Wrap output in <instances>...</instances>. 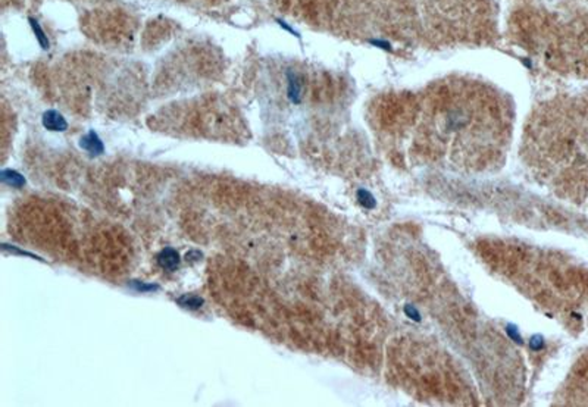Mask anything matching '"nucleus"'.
I'll return each mask as SVG.
<instances>
[{"instance_id":"obj_2","label":"nucleus","mask_w":588,"mask_h":407,"mask_svg":"<svg viewBox=\"0 0 588 407\" xmlns=\"http://www.w3.org/2000/svg\"><path fill=\"white\" fill-rule=\"evenodd\" d=\"M41 122H43V127L46 128V129H49V131H53V132H64L68 128V122L64 118V115L59 114L55 109L46 111L43 114Z\"/></svg>"},{"instance_id":"obj_7","label":"nucleus","mask_w":588,"mask_h":407,"mask_svg":"<svg viewBox=\"0 0 588 407\" xmlns=\"http://www.w3.org/2000/svg\"><path fill=\"white\" fill-rule=\"evenodd\" d=\"M28 22H30V26H31L34 36L37 38L39 44L41 46V49H43V50H49V47H50V41H49V38L46 36L44 30H43L41 25L39 24V21L34 19V18H28Z\"/></svg>"},{"instance_id":"obj_6","label":"nucleus","mask_w":588,"mask_h":407,"mask_svg":"<svg viewBox=\"0 0 588 407\" xmlns=\"http://www.w3.org/2000/svg\"><path fill=\"white\" fill-rule=\"evenodd\" d=\"M177 303H178L182 309H189V310H197L203 306V299L200 295H196V294H182L181 297L177 299Z\"/></svg>"},{"instance_id":"obj_9","label":"nucleus","mask_w":588,"mask_h":407,"mask_svg":"<svg viewBox=\"0 0 588 407\" xmlns=\"http://www.w3.org/2000/svg\"><path fill=\"white\" fill-rule=\"evenodd\" d=\"M131 287L140 293H149V291H157L159 290V285H153V284H146V282H140V281H131Z\"/></svg>"},{"instance_id":"obj_8","label":"nucleus","mask_w":588,"mask_h":407,"mask_svg":"<svg viewBox=\"0 0 588 407\" xmlns=\"http://www.w3.org/2000/svg\"><path fill=\"white\" fill-rule=\"evenodd\" d=\"M300 91H302V86H300V81L297 75L294 74H288V97L293 103L300 102Z\"/></svg>"},{"instance_id":"obj_4","label":"nucleus","mask_w":588,"mask_h":407,"mask_svg":"<svg viewBox=\"0 0 588 407\" xmlns=\"http://www.w3.org/2000/svg\"><path fill=\"white\" fill-rule=\"evenodd\" d=\"M179 262H181V259H179L178 252L172 247H165L157 255V265L168 272L177 270V267L179 266Z\"/></svg>"},{"instance_id":"obj_3","label":"nucleus","mask_w":588,"mask_h":407,"mask_svg":"<svg viewBox=\"0 0 588 407\" xmlns=\"http://www.w3.org/2000/svg\"><path fill=\"white\" fill-rule=\"evenodd\" d=\"M79 147L84 149L86 152H89L91 156H99L104 152V146H103V141L100 140V137L97 135V132H94L93 129L89 131L86 135L81 137L79 140Z\"/></svg>"},{"instance_id":"obj_5","label":"nucleus","mask_w":588,"mask_h":407,"mask_svg":"<svg viewBox=\"0 0 588 407\" xmlns=\"http://www.w3.org/2000/svg\"><path fill=\"white\" fill-rule=\"evenodd\" d=\"M0 178L5 184H8L9 187H13V188H22L25 185V178L13 169H3L0 172Z\"/></svg>"},{"instance_id":"obj_1","label":"nucleus","mask_w":588,"mask_h":407,"mask_svg":"<svg viewBox=\"0 0 588 407\" xmlns=\"http://www.w3.org/2000/svg\"><path fill=\"white\" fill-rule=\"evenodd\" d=\"M421 107H409L422 118L415 132L422 154L451 156L455 164L484 166L500 153L507 119L497 93L466 81H451L422 97Z\"/></svg>"}]
</instances>
